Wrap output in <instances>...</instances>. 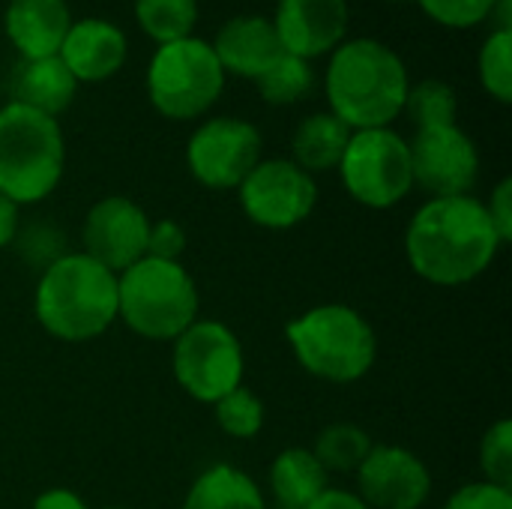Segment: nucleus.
Returning <instances> with one entry per match:
<instances>
[{
    "label": "nucleus",
    "instance_id": "nucleus-10",
    "mask_svg": "<svg viewBox=\"0 0 512 509\" xmlns=\"http://www.w3.org/2000/svg\"><path fill=\"white\" fill-rule=\"evenodd\" d=\"M246 219L267 231H288L306 222L318 204V183L291 159H261L237 186Z\"/></svg>",
    "mask_w": 512,
    "mask_h": 509
},
{
    "label": "nucleus",
    "instance_id": "nucleus-19",
    "mask_svg": "<svg viewBox=\"0 0 512 509\" xmlns=\"http://www.w3.org/2000/svg\"><path fill=\"white\" fill-rule=\"evenodd\" d=\"M9 87H12L9 102L27 105L54 120L72 105V99L78 93V81L72 78V72L66 69V63L60 57L21 60L9 78Z\"/></svg>",
    "mask_w": 512,
    "mask_h": 509
},
{
    "label": "nucleus",
    "instance_id": "nucleus-7",
    "mask_svg": "<svg viewBox=\"0 0 512 509\" xmlns=\"http://www.w3.org/2000/svg\"><path fill=\"white\" fill-rule=\"evenodd\" d=\"M225 90V69L210 42L177 39L159 45L147 66V96L168 120H195L216 105Z\"/></svg>",
    "mask_w": 512,
    "mask_h": 509
},
{
    "label": "nucleus",
    "instance_id": "nucleus-35",
    "mask_svg": "<svg viewBox=\"0 0 512 509\" xmlns=\"http://www.w3.org/2000/svg\"><path fill=\"white\" fill-rule=\"evenodd\" d=\"M30 509H90V507H87V501H84L81 495H75L72 489H48V492H42V495L33 501V507Z\"/></svg>",
    "mask_w": 512,
    "mask_h": 509
},
{
    "label": "nucleus",
    "instance_id": "nucleus-33",
    "mask_svg": "<svg viewBox=\"0 0 512 509\" xmlns=\"http://www.w3.org/2000/svg\"><path fill=\"white\" fill-rule=\"evenodd\" d=\"M486 213L501 237V243H510L512 240V180L504 177L495 192L489 195V204H486Z\"/></svg>",
    "mask_w": 512,
    "mask_h": 509
},
{
    "label": "nucleus",
    "instance_id": "nucleus-21",
    "mask_svg": "<svg viewBox=\"0 0 512 509\" xmlns=\"http://www.w3.org/2000/svg\"><path fill=\"white\" fill-rule=\"evenodd\" d=\"M330 489V474L306 447L282 450L270 465V492L279 509H309V504Z\"/></svg>",
    "mask_w": 512,
    "mask_h": 509
},
{
    "label": "nucleus",
    "instance_id": "nucleus-16",
    "mask_svg": "<svg viewBox=\"0 0 512 509\" xmlns=\"http://www.w3.org/2000/svg\"><path fill=\"white\" fill-rule=\"evenodd\" d=\"M126 54L129 42L117 24L105 18H81L72 21L57 57L78 84H96L111 78L126 63Z\"/></svg>",
    "mask_w": 512,
    "mask_h": 509
},
{
    "label": "nucleus",
    "instance_id": "nucleus-12",
    "mask_svg": "<svg viewBox=\"0 0 512 509\" xmlns=\"http://www.w3.org/2000/svg\"><path fill=\"white\" fill-rule=\"evenodd\" d=\"M411 147V171L414 186L426 189L432 198L471 195L480 177V153L477 144L459 123L417 129Z\"/></svg>",
    "mask_w": 512,
    "mask_h": 509
},
{
    "label": "nucleus",
    "instance_id": "nucleus-11",
    "mask_svg": "<svg viewBox=\"0 0 512 509\" xmlns=\"http://www.w3.org/2000/svg\"><path fill=\"white\" fill-rule=\"evenodd\" d=\"M261 162V132L240 117L201 123L186 144V165L207 189H237Z\"/></svg>",
    "mask_w": 512,
    "mask_h": 509
},
{
    "label": "nucleus",
    "instance_id": "nucleus-8",
    "mask_svg": "<svg viewBox=\"0 0 512 509\" xmlns=\"http://www.w3.org/2000/svg\"><path fill=\"white\" fill-rule=\"evenodd\" d=\"M342 183L348 195L372 210H387L405 201L414 189L411 147L408 141L384 129H357L339 162Z\"/></svg>",
    "mask_w": 512,
    "mask_h": 509
},
{
    "label": "nucleus",
    "instance_id": "nucleus-13",
    "mask_svg": "<svg viewBox=\"0 0 512 509\" xmlns=\"http://www.w3.org/2000/svg\"><path fill=\"white\" fill-rule=\"evenodd\" d=\"M150 225L141 204L126 195H108L96 201L84 219V255L111 273H123L147 255Z\"/></svg>",
    "mask_w": 512,
    "mask_h": 509
},
{
    "label": "nucleus",
    "instance_id": "nucleus-34",
    "mask_svg": "<svg viewBox=\"0 0 512 509\" xmlns=\"http://www.w3.org/2000/svg\"><path fill=\"white\" fill-rule=\"evenodd\" d=\"M309 509H369L366 501L357 492H345V489H324Z\"/></svg>",
    "mask_w": 512,
    "mask_h": 509
},
{
    "label": "nucleus",
    "instance_id": "nucleus-31",
    "mask_svg": "<svg viewBox=\"0 0 512 509\" xmlns=\"http://www.w3.org/2000/svg\"><path fill=\"white\" fill-rule=\"evenodd\" d=\"M444 509H512V492L492 483H468L450 495Z\"/></svg>",
    "mask_w": 512,
    "mask_h": 509
},
{
    "label": "nucleus",
    "instance_id": "nucleus-22",
    "mask_svg": "<svg viewBox=\"0 0 512 509\" xmlns=\"http://www.w3.org/2000/svg\"><path fill=\"white\" fill-rule=\"evenodd\" d=\"M180 509H267V501L249 474L231 465H213L189 486Z\"/></svg>",
    "mask_w": 512,
    "mask_h": 509
},
{
    "label": "nucleus",
    "instance_id": "nucleus-32",
    "mask_svg": "<svg viewBox=\"0 0 512 509\" xmlns=\"http://www.w3.org/2000/svg\"><path fill=\"white\" fill-rule=\"evenodd\" d=\"M186 249V231L174 222V219H159L150 225V237H147V258H159V261H180Z\"/></svg>",
    "mask_w": 512,
    "mask_h": 509
},
{
    "label": "nucleus",
    "instance_id": "nucleus-26",
    "mask_svg": "<svg viewBox=\"0 0 512 509\" xmlns=\"http://www.w3.org/2000/svg\"><path fill=\"white\" fill-rule=\"evenodd\" d=\"M312 84H315V72H312L309 60L294 57V54H282L258 78V90H261L264 102H270V105H294L309 96Z\"/></svg>",
    "mask_w": 512,
    "mask_h": 509
},
{
    "label": "nucleus",
    "instance_id": "nucleus-38",
    "mask_svg": "<svg viewBox=\"0 0 512 509\" xmlns=\"http://www.w3.org/2000/svg\"><path fill=\"white\" fill-rule=\"evenodd\" d=\"M105 509H129V507H105Z\"/></svg>",
    "mask_w": 512,
    "mask_h": 509
},
{
    "label": "nucleus",
    "instance_id": "nucleus-37",
    "mask_svg": "<svg viewBox=\"0 0 512 509\" xmlns=\"http://www.w3.org/2000/svg\"><path fill=\"white\" fill-rule=\"evenodd\" d=\"M492 15L498 18V27L495 30H512V3L510 0H495L492 6ZM489 15V18H492Z\"/></svg>",
    "mask_w": 512,
    "mask_h": 509
},
{
    "label": "nucleus",
    "instance_id": "nucleus-18",
    "mask_svg": "<svg viewBox=\"0 0 512 509\" xmlns=\"http://www.w3.org/2000/svg\"><path fill=\"white\" fill-rule=\"evenodd\" d=\"M72 27L66 0H9L3 30L18 48L21 60L57 57Z\"/></svg>",
    "mask_w": 512,
    "mask_h": 509
},
{
    "label": "nucleus",
    "instance_id": "nucleus-28",
    "mask_svg": "<svg viewBox=\"0 0 512 509\" xmlns=\"http://www.w3.org/2000/svg\"><path fill=\"white\" fill-rule=\"evenodd\" d=\"M216 423L225 435L237 441H252L264 429V405L249 387H237L213 405Z\"/></svg>",
    "mask_w": 512,
    "mask_h": 509
},
{
    "label": "nucleus",
    "instance_id": "nucleus-6",
    "mask_svg": "<svg viewBox=\"0 0 512 509\" xmlns=\"http://www.w3.org/2000/svg\"><path fill=\"white\" fill-rule=\"evenodd\" d=\"M66 162L60 123L27 105L6 102L0 108V195L12 204L45 201Z\"/></svg>",
    "mask_w": 512,
    "mask_h": 509
},
{
    "label": "nucleus",
    "instance_id": "nucleus-15",
    "mask_svg": "<svg viewBox=\"0 0 512 509\" xmlns=\"http://www.w3.org/2000/svg\"><path fill=\"white\" fill-rule=\"evenodd\" d=\"M270 21L285 54L315 60L345 42L348 0H279Z\"/></svg>",
    "mask_w": 512,
    "mask_h": 509
},
{
    "label": "nucleus",
    "instance_id": "nucleus-25",
    "mask_svg": "<svg viewBox=\"0 0 512 509\" xmlns=\"http://www.w3.org/2000/svg\"><path fill=\"white\" fill-rule=\"evenodd\" d=\"M417 129H432V126H453L459 114V99L456 90L441 81V78H426L420 84L408 87L405 108H402Z\"/></svg>",
    "mask_w": 512,
    "mask_h": 509
},
{
    "label": "nucleus",
    "instance_id": "nucleus-3",
    "mask_svg": "<svg viewBox=\"0 0 512 509\" xmlns=\"http://www.w3.org/2000/svg\"><path fill=\"white\" fill-rule=\"evenodd\" d=\"M33 312L42 330L60 342L99 339L117 321V273L84 252L60 255L39 276Z\"/></svg>",
    "mask_w": 512,
    "mask_h": 509
},
{
    "label": "nucleus",
    "instance_id": "nucleus-17",
    "mask_svg": "<svg viewBox=\"0 0 512 509\" xmlns=\"http://www.w3.org/2000/svg\"><path fill=\"white\" fill-rule=\"evenodd\" d=\"M210 48L225 72L252 81H258L285 54L273 21L264 15H237L225 21Z\"/></svg>",
    "mask_w": 512,
    "mask_h": 509
},
{
    "label": "nucleus",
    "instance_id": "nucleus-9",
    "mask_svg": "<svg viewBox=\"0 0 512 509\" xmlns=\"http://www.w3.org/2000/svg\"><path fill=\"white\" fill-rule=\"evenodd\" d=\"M171 369L177 384L204 405H216L243 387L246 357L237 333L222 321L198 318L174 339Z\"/></svg>",
    "mask_w": 512,
    "mask_h": 509
},
{
    "label": "nucleus",
    "instance_id": "nucleus-27",
    "mask_svg": "<svg viewBox=\"0 0 512 509\" xmlns=\"http://www.w3.org/2000/svg\"><path fill=\"white\" fill-rule=\"evenodd\" d=\"M477 72L483 90L501 105L512 102V30H492L480 48Z\"/></svg>",
    "mask_w": 512,
    "mask_h": 509
},
{
    "label": "nucleus",
    "instance_id": "nucleus-4",
    "mask_svg": "<svg viewBox=\"0 0 512 509\" xmlns=\"http://www.w3.org/2000/svg\"><path fill=\"white\" fill-rule=\"evenodd\" d=\"M201 294L180 261L141 258L117 273V318L153 342H174L198 321Z\"/></svg>",
    "mask_w": 512,
    "mask_h": 509
},
{
    "label": "nucleus",
    "instance_id": "nucleus-23",
    "mask_svg": "<svg viewBox=\"0 0 512 509\" xmlns=\"http://www.w3.org/2000/svg\"><path fill=\"white\" fill-rule=\"evenodd\" d=\"M372 447L375 444L366 429L354 423H333L318 432L312 456L321 462L327 474H357Z\"/></svg>",
    "mask_w": 512,
    "mask_h": 509
},
{
    "label": "nucleus",
    "instance_id": "nucleus-29",
    "mask_svg": "<svg viewBox=\"0 0 512 509\" xmlns=\"http://www.w3.org/2000/svg\"><path fill=\"white\" fill-rule=\"evenodd\" d=\"M480 471L483 483L512 492V423L498 420L480 441Z\"/></svg>",
    "mask_w": 512,
    "mask_h": 509
},
{
    "label": "nucleus",
    "instance_id": "nucleus-20",
    "mask_svg": "<svg viewBox=\"0 0 512 509\" xmlns=\"http://www.w3.org/2000/svg\"><path fill=\"white\" fill-rule=\"evenodd\" d=\"M351 141V129L330 111L309 114L297 123L291 135V162L306 174H321L339 168L345 147Z\"/></svg>",
    "mask_w": 512,
    "mask_h": 509
},
{
    "label": "nucleus",
    "instance_id": "nucleus-39",
    "mask_svg": "<svg viewBox=\"0 0 512 509\" xmlns=\"http://www.w3.org/2000/svg\"><path fill=\"white\" fill-rule=\"evenodd\" d=\"M390 3H402V0H390Z\"/></svg>",
    "mask_w": 512,
    "mask_h": 509
},
{
    "label": "nucleus",
    "instance_id": "nucleus-5",
    "mask_svg": "<svg viewBox=\"0 0 512 509\" xmlns=\"http://www.w3.org/2000/svg\"><path fill=\"white\" fill-rule=\"evenodd\" d=\"M300 366L330 384H354L375 366L378 339L372 324L345 303H324L285 327Z\"/></svg>",
    "mask_w": 512,
    "mask_h": 509
},
{
    "label": "nucleus",
    "instance_id": "nucleus-30",
    "mask_svg": "<svg viewBox=\"0 0 512 509\" xmlns=\"http://www.w3.org/2000/svg\"><path fill=\"white\" fill-rule=\"evenodd\" d=\"M423 6V12L453 30H465V27H477L492 15L495 0H417Z\"/></svg>",
    "mask_w": 512,
    "mask_h": 509
},
{
    "label": "nucleus",
    "instance_id": "nucleus-2",
    "mask_svg": "<svg viewBox=\"0 0 512 509\" xmlns=\"http://www.w3.org/2000/svg\"><path fill=\"white\" fill-rule=\"evenodd\" d=\"M330 114H336L351 132L384 129L402 108L411 87L402 57L378 39L342 42L324 75Z\"/></svg>",
    "mask_w": 512,
    "mask_h": 509
},
{
    "label": "nucleus",
    "instance_id": "nucleus-14",
    "mask_svg": "<svg viewBox=\"0 0 512 509\" xmlns=\"http://www.w3.org/2000/svg\"><path fill=\"white\" fill-rule=\"evenodd\" d=\"M357 495L369 509H420L432 495V474L417 453L378 444L357 468Z\"/></svg>",
    "mask_w": 512,
    "mask_h": 509
},
{
    "label": "nucleus",
    "instance_id": "nucleus-1",
    "mask_svg": "<svg viewBox=\"0 0 512 509\" xmlns=\"http://www.w3.org/2000/svg\"><path fill=\"white\" fill-rule=\"evenodd\" d=\"M501 237L474 195L429 198L405 231V255L411 270L441 288L468 285L498 258Z\"/></svg>",
    "mask_w": 512,
    "mask_h": 509
},
{
    "label": "nucleus",
    "instance_id": "nucleus-36",
    "mask_svg": "<svg viewBox=\"0 0 512 509\" xmlns=\"http://www.w3.org/2000/svg\"><path fill=\"white\" fill-rule=\"evenodd\" d=\"M15 231H18V204L0 195V249H6L15 240Z\"/></svg>",
    "mask_w": 512,
    "mask_h": 509
},
{
    "label": "nucleus",
    "instance_id": "nucleus-24",
    "mask_svg": "<svg viewBox=\"0 0 512 509\" xmlns=\"http://www.w3.org/2000/svg\"><path fill=\"white\" fill-rule=\"evenodd\" d=\"M135 18L156 45H168L192 36L198 0H135Z\"/></svg>",
    "mask_w": 512,
    "mask_h": 509
}]
</instances>
